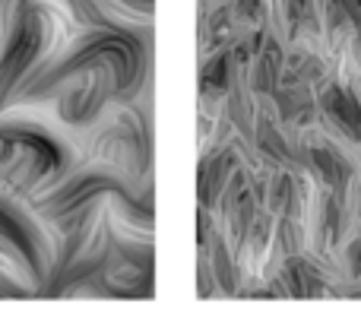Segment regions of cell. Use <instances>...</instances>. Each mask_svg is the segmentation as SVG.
<instances>
[{"instance_id": "obj_1", "label": "cell", "mask_w": 361, "mask_h": 320, "mask_svg": "<svg viewBox=\"0 0 361 320\" xmlns=\"http://www.w3.org/2000/svg\"><path fill=\"white\" fill-rule=\"evenodd\" d=\"M156 260L149 232L124 226L111 216V245L99 273V298H152L156 295Z\"/></svg>"}, {"instance_id": "obj_2", "label": "cell", "mask_w": 361, "mask_h": 320, "mask_svg": "<svg viewBox=\"0 0 361 320\" xmlns=\"http://www.w3.org/2000/svg\"><path fill=\"white\" fill-rule=\"evenodd\" d=\"M92 159L89 162H102L108 168L127 175L140 187H152L149 184V121L133 108V101L121 105L108 121L99 127L92 146H89Z\"/></svg>"}, {"instance_id": "obj_3", "label": "cell", "mask_w": 361, "mask_h": 320, "mask_svg": "<svg viewBox=\"0 0 361 320\" xmlns=\"http://www.w3.org/2000/svg\"><path fill=\"white\" fill-rule=\"evenodd\" d=\"M114 4H118L124 13H133V16H149L156 0H114Z\"/></svg>"}]
</instances>
